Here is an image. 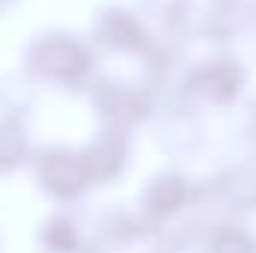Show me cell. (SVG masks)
Returning <instances> with one entry per match:
<instances>
[]
</instances>
